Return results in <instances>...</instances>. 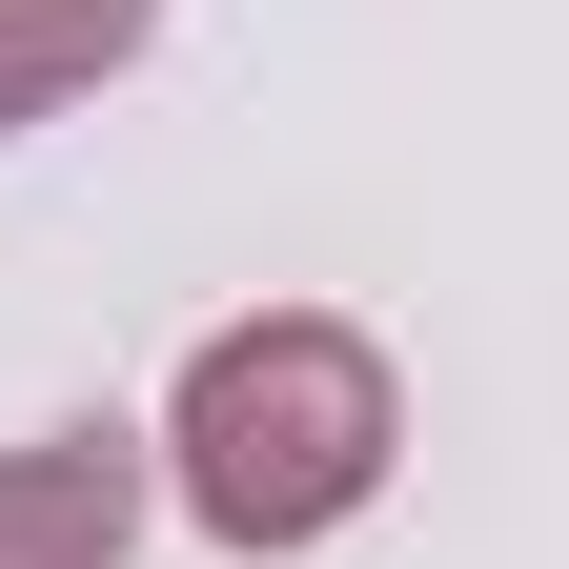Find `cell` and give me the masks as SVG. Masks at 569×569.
Instances as JSON below:
<instances>
[{
	"mask_svg": "<svg viewBox=\"0 0 569 569\" xmlns=\"http://www.w3.org/2000/svg\"><path fill=\"white\" fill-rule=\"evenodd\" d=\"M387 468H407V367H387V326H346V306L203 326L183 387H163V427H142V488H163L224 569L346 549V529L387 509Z\"/></svg>",
	"mask_w": 569,
	"mask_h": 569,
	"instance_id": "obj_1",
	"label": "cell"
},
{
	"mask_svg": "<svg viewBox=\"0 0 569 569\" xmlns=\"http://www.w3.org/2000/svg\"><path fill=\"white\" fill-rule=\"evenodd\" d=\"M142 427H21L0 448V569H122L142 549Z\"/></svg>",
	"mask_w": 569,
	"mask_h": 569,
	"instance_id": "obj_2",
	"label": "cell"
},
{
	"mask_svg": "<svg viewBox=\"0 0 569 569\" xmlns=\"http://www.w3.org/2000/svg\"><path fill=\"white\" fill-rule=\"evenodd\" d=\"M163 41V0H0V142H41V122H82L122 61Z\"/></svg>",
	"mask_w": 569,
	"mask_h": 569,
	"instance_id": "obj_3",
	"label": "cell"
}]
</instances>
